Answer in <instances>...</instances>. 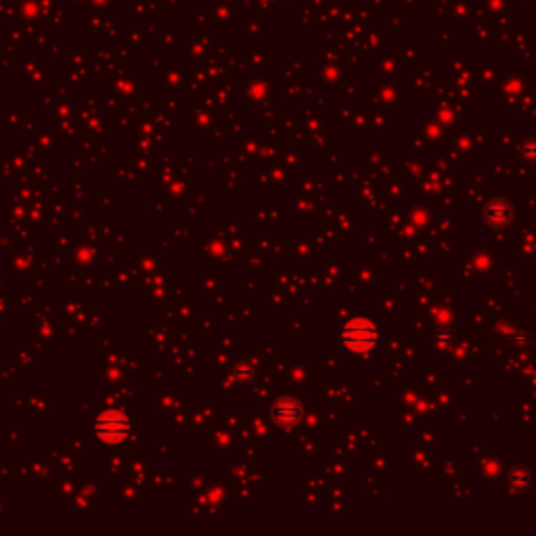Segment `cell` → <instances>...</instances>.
Segmentation results:
<instances>
[{"label":"cell","instance_id":"3","mask_svg":"<svg viewBox=\"0 0 536 536\" xmlns=\"http://www.w3.org/2000/svg\"><path fill=\"white\" fill-rule=\"evenodd\" d=\"M272 415H274V422L281 423V425H294L302 415V407H300V402H296L291 398H283L274 404Z\"/></svg>","mask_w":536,"mask_h":536},{"label":"cell","instance_id":"1","mask_svg":"<svg viewBox=\"0 0 536 536\" xmlns=\"http://www.w3.org/2000/svg\"><path fill=\"white\" fill-rule=\"evenodd\" d=\"M377 340H380L377 329L369 321H363V318L350 321L342 331V342L352 352H367L377 344Z\"/></svg>","mask_w":536,"mask_h":536},{"label":"cell","instance_id":"2","mask_svg":"<svg viewBox=\"0 0 536 536\" xmlns=\"http://www.w3.org/2000/svg\"><path fill=\"white\" fill-rule=\"evenodd\" d=\"M97 434L105 442H117L128 434V419L122 413H105L97 419Z\"/></svg>","mask_w":536,"mask_h":536}]
</instances>
